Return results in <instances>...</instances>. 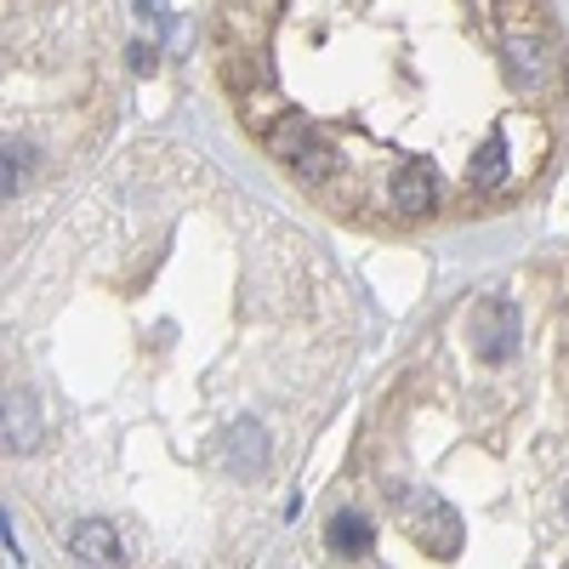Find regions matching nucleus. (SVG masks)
I'll return each mask as SVG.
<instances>
[{"label":"nucleus","instance_id":"nucleus-2","mask_svg":"<svg viewBox=\"0 0 569 569\" xmlns=\"http://www.w3.org/2000/svg\"><path fill=\"white\" fill-rule=\"evenodd\" d=\"M388 501H393V512L410 525V541L427 552V558H456L461 552V536H467V525H461V512L439 496V490H416V485H393L388 490Z\"/></svg>","mask_w":569,"mask_h":569},{"label":"nucleus","instance_id":"nucleus-1","mask_svg":"<svg viewBox=\"0 0 569 569\" xmlns=\"http://www.w3.org/2000/svg\"><path fill=\"white\" fill-rule=\"evenodd\" d=\"M496 29H501L507 80L525 91V98L552 91V80L563 69V40H558V23L541 0H496Z\"/></svg>","mask_w":569,"mask_h":569},{"label":"nucleus","instance_id":"nucleus-7","mask_svg":"<svg viewBox=\"0 0 569 569\" xmlns=\"http://www.w3.org/2000/svg\"><path fill=\"white\" fill-rule=\"evenodd\" d=\"M137 12L142 18H166V0H137Z\"/></svg>","mask_w":569,"mask_h":569},{"label":"nucleus","instance_id":"nucleus-5","mask_svg":"<svg viewBox=\"0 0 569 569\" xmlns=\"http://www.w3.org/2000/svg\"><path fill=\"white\" fill-rule=\"evenodd\" d=\"M467 182L479 188V194H501V188L512 182V142H507V126H496V131L479 142V149H472Z\"/></svg>","mask_w":569,"mask_h":569},{"label":"nucleus","instance_id":"nucleus-8","mask_svg":"<svg viewBox=\"0 0 569 569\" xmlns=\"http://www.w3.org/2000/svg\"><path fill=\"white\" fill-rule=\"evenodd\" d=\"M563 518H569V479H563Z\"/></svg>","mask_w":569,"mask_h":569},{"label":"nucleus","instance_id":"nucleus-3","mask_svg":"<svg viewBox=\"0 0 569 569\" xmlns=\"http://www.w3.org/2000/svg\"><path fill=\"white\" fill-rule=\"evenodd\" d=\"M467 337H472V348H479V359L501 365V359L518 348V308L501 302V297L479 302V308L467 313Z\"/></svg>","mask_w":569,"mask_h":569},{"label":"nucleus","instance_id":"nucleus-6","mask_svg":"<svg viewBox=\"0 0 569 569\" xmlns=\"http://www.w3.org/2000/svg\"><path fill=\"white\" fill-rule=\"evenodd\" d=\"M325 547H330V558H365L376 547V525L359 507H337L325 518Z\"/></svg>","mask_w":569,"mask_h":569},{"label":"nucleus","instance_id":"nucleus-4","mask_svg":"<svg viewBox=\"0 0 569 569\" xmlns=\"http://www.w3.org/2000/svg\"><path fill=\"white\" fill-rule=\"evenodd\" d=\"M388 206H393V217H433L439 211V177H433V166H399L388 177Z\"/></svg>","mask_w":569,"mask_h":569}]
</instances>
